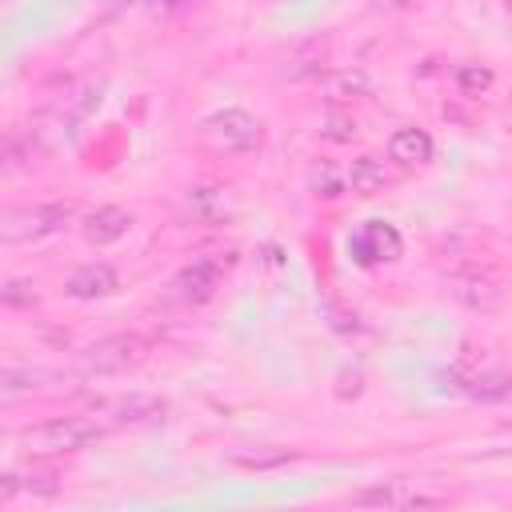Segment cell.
I'll list each match as a JSON object with an SVG mask.
<instances>
[{
  "instance_id": "1",
  "label": "cell",
  "mask_w": 512,
  "mask_h": 512,
  "mask_svg": "<svg viewBox=\"0 0 512 512\" xmlns=\"http://www.w3.org/2000/svg\"><path fill=\"white\" fill-rule=\"evenodd\" d=\"M104 432H108V424L96 416H56L48 424L24 428L20 448L32 456H60V452H80V448L96 444Z\"/></svg>"
},
{
  "instance_id": "2",
  "label": "cell",
  "mask_w": 512,
  "mask_h": 512,
  "mask_svg": "<svg viewBox=\"0 0 512 512\" xmlns=\"http://www.w3.org/2000/svg\"><path fill=\"white\" fill-rule=\"evenodd\" d=\"M144 356H148V340L144 336L116 332V336H104V340L88 344L80 352V360H76V372L80 376H116V372L136 368Z\"/></svg>"
},
{
  "instance_id": "3",
  "label": "cell",
  "mask_w": 512,
  "mask_h": 512,
  "mask_svg": "<svg viewBox=\"0 0 512 512\" xmlns=\"http://www.w3.org/2000/svg\"><path fill=\"white\" fill-rule=\"evenodd\" d=\"M72 220V204H32V208H8L0 220V236L8 244H28V240H44L52 232H60Z\"/></svg>"
},
{
  "instance_id": "4",
  "label": "cell",
  "mask_w": 512,
  "mask_h": 512,
  "mask_svg": "<svg viewBox=\"0 0 512 512\" xmlns=\"http://www.w3.org/2000/svg\"><path fill=\"white\" fill-rule=\"evenodd\" d=\"M200 136H204L208 144H216L220 152H252L264 132H260V120L248 116L244 108H224V112L204 116Z\"/></svg>"
},
{
  "instance_id": "5",
  "label": "cell",
  "mask_w": 512,
  "mask_h": 512,
  "mask_svg": "<svg viewBox=\"0 0 512 512\" xmlns=\"http://www.w3.org/2000/svg\"><path fill=\"white\" fill-rule=\"evenodd\" d=\"M444 288L452 300H460L472 312H492L504 300V276L492 268H456L444 276Z\"/></svg>"
},
{
  "instance_id": "6",
  "label": "cell",
  "mask_w": 512,
  "mask_h": 512,
  "mask_svg": "<svg viewBox=\"0 0 512 512\" xmlns=\"http://www.w3.org/2000/svg\"><path fill=\"white\" fill-rule=\"evenodd\" d=\"M348 252H352L356 264H388V260H396L404 252V240L388 220H368L348 240Z\"/></svg>"
},
{
  "instance_id": "7",
  "label": "cell",
  "mask_w": 512,
  "mask_h": 512,
  "mask_svg": "<svg viewBox=\"0 0 512 512\" xmlns=\"http://www.w3.org/2000/svg\"><path fill=\"white\" fill-rule=\"evenodd\" d=\"M448 492H428L420 488V480H392V484H376L352 496V504H380V508H428V504H444Z\"/></svg>"
},
{
  "instance_id": "8",
  "label": "cell",
  "mask_w": 512,
  "mask_h": 512,
  "mask_svg": "<svg viewBox=\"0 0 512 512\" xmlns=\"http://www.w3.org/2000/svg\"><path fill=\"white\" fill-rule=\"evenodd\" d=\"M216 288H220V264L208 260V256H200V260H192V264H184L176 272L172 300H180V304H204V300L216 296Z\"/></svg>"
},
{
  "instance_id": "9",
  "label": "cell",
  "mask_w": 512,
  "mask_h": 512,
  "mask_svg": "<svg viewBox=\"0 0 512 512\" xmlns=\"http://www.w3.org/2000/svg\"><path fill=\"white\" fill-rule=\"evenodd\" d=\"M104 412L112 416V424H148V420H160L168 404L164 396H152V392H128V396L108 400Z\"/></svg>"
},
{
  "instance_id": "10",
  "label": "cell",
  "mask_w": 512,
  "mask_h": 512,
  "mask_svg": "<svg viewBox=\"0 0 512 512\" xmlns=\"http://www.w3.org/2000/svg\"><path fill=\"white\" fill-rule=\"evenodd\" d=\"M120 288V276L108 268V264H80L72 276H68V296L76 300H104Z\"/></svg>"
},
{
  "instance_id": "11",
  "label": "cell",
  "mask_w": 512,
  "mask_h": 512,
  "mask_svg": "<svg viewBox=\"0 0 512 512\" xmlns=\"http://www.w3.org/2000/svg\"><path fill=\"white\" fill-rule=\"evenodd\" d=\"M128 228H132V216H128L124 208L108 204V208L88 212V220H84V240L96 244V248H104V244H116Z\"/></svg>"
},
{
  "instance_id": "12",
  "label": "cell",
  "mask_w": 512,
  "mask_h": 512,
  "mask_svg": "<svg viewBox=\"0 0 512 512\" xmlns=\"http://www.w3.org/2000/svg\"><path fill=\"white\" fill-rule=\"evenodd\" d=\"M388 156L404 168L412 164H428L432 160V136L424 128H396L392 140H388Z\"/></svg>"
},
{
  "instance_id": "13",
  "label": "cell",
  "mask_w": 512,
  "mask_h": 512,
  "mask_svg": "<svg viewBox=\"0 0 512 512\" xmlns=\"http://www.w3.org/2000/svg\"><path fill=\"white\" fill-rule=\"evenodd\" d=\"M56 380H60V376L48 372V368H8V372L0 376V396L12 400V396H24V392H40V388H48V384H56Z\"/></svg>"
},
{
  "instance_id": "14",
  "label": "cell",
  "mask_w": 512,
  "mask_h": 512,
  "mask_svg": "<svg viewBox=\"0 0 512 512\" xmlns=\"http://www.w3.org/2000/svg\"><path fill=\"white\" fill-rule=\"evenodd\" d=\"M348 188H352L356 196H376V192H384V188H388V172H384V164H380L376 156H360V160H352V168H348Z\"/></svg>"
},
{
  "instance_id": "15",
  "label": "cell",
  "mask_w": 512,
  "mask_h": 512,
  "mask_svg": "<svg viewBox=\"0 0 512 512\" xmlns=\"http://www.w3.org/2000/svg\"><path fill=\"white\" fill-rule=\"evenodd\" d=\"M16 484H20V492L52 496V492H60V472H56V468H48V464H32V468L16 472Z\"/></svg>"
},
{
  "instance_id": "16",
  "label": "cell",
  "mask_w": 512,
  "mask_h": 512,
  "mask_svg": "<svg viewBox=\"0 0 512 512\" xmlns=\"http://www.w3.org/2000/svg\"><path fill=\"white\" fill-rule=\"evenodd\" d=\"M508 392H512L508 372H480L468 380V396H476V400H504Z\"/></svg>"
},
{
  "instance_id": "17",
  "label": "cell",
  "mask_w": 512,
  "mask_h": 512,
  "mask_svg": "<svg viewBox=\"0 0 512 512\" xmlns=\"http://www.w3.org/2000/svg\"><path fill=\"white\" fill-rule=\"evenodd\" d=\"M288 460H296V452L292 448H256V452H232V464H240V468H280V464H288Z\"/></svg>"
},
{
  "instance_id": "18",
  "label": "cell",
  "mask_w": 512,
  "mask_h": 512,
  "mask_svg": "<svg viewBox=\"0 0 512 512\" xmlns=\"http://www.w3.org/2000/svg\"><path fill=\"white\" fill-rule=\"evenodd\" d=\"M456 88H460L464 96L488 92V88H492V68H488V64H460V68H456Z\"/></svg>"
},
{
  "instance_id": "19",
  "label": "cell",
  "mask_w": 512,
  "mask_h": 512,
  "mask_svg": "<svg viewBox=\"0 0 512 512\" xmlns=\"http://www.w3.org/2000/svg\"><path fill=\"white\" fill-rule=\"evenodd\" d=\"M368 92V76L364 72H336L328 76V96L332 100H356Z\"/></svg>"
},
{
  "instance_id": "20",
  "label": "cell",
  "mask_w": 512,
  "mask_h": 512,
  "mask_svg": "<svg viewBox=\"0 0 512 512\" xmlns=\"http://www.w3.org/2000/svg\"><path fill=\"white\" fill-rule=\"evenodd\" d=\"M312 188H316V196L336 200V196L348 188V176H340L332 164H324V168H316V172H312Z\"/></svg>"
},
{
  "instance_id": "21",
  "label": "cell",
  "mask_w": 512,
  "mask_h": 512,
  "mask_svg": "<svg viewBox=\"0 0 512 512\" xmlns=\"http://www.w3.org/2000/svg\"><path fill=\"white\" fill-rule=\"evenodd\" d=\"M0 300H4L8 308H32V304H36V292H32L24 280H8L4 292H0Z\"/></svg>"
},
{
  "instance_id": "22",
  "label": "cell",
  "mask_w": 512,
  "mask_h": 512,
  "mask_svg": "<svg viewBox=\"0 0 512 512\" xmlns=\"http://www.w3.org/2000/svg\"><path fill=\"white\" fill-rule=\"evenodd\" d=\"M324 136H328V140H352V136H356V120L332 112V116L324 120Z\"/></svg>"
},
{
  "instance_id": "23",
  "label": "cell",
  "mask_w": 512,
  "mask_h": 512,
  "mask_svg": "<svg viewBox=\"0 0 512 512\" xmlns=\"http://www.w3.org/2000/svg\"><path fill=\"white\" fill-rule=\"evenodd\" d=\"M160 8H188V4H200V0H156Z\"/></svg>"
},
{
  "instance_id": "24",
  "label": "cell",
  "mask_w": 512,
  "mask_h": 512,
  "mask_svg": "<svg viewBox=\"0 0 512 512\" xmlns=\"http://www.w3.org/2000/svg\"><path fill=\"white\" fill-rule=\"evenodd\" d=\"M508 8H512V0H508Z\"/></svg>"
}]
</instances>
